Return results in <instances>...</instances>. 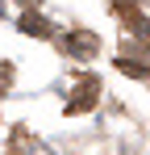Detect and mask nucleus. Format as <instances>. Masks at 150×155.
<instances>
[{"label": "nucleus", "instance_id": "1", "mask_svg": "<svg viewBox=\"0 0 150 155\" xmlns=\"http://www.w3.org/2000/svg\"><path fill=\"white\" fill-rule=\"evenodd\" d=\"M96 97H100V80L96 76H83L79 84H75L71 101H67V113H92V109H96Z\"/></svg>", "mask_w": 150, "mask_h": 155}, {"label": "nucleus", "instance_id": "3", "mask_svg": "<svg viewBox=\"0 0 150 155\" xmlns=\"http://www.w3.org/2000/svg\"><path fill=\"white\" fill-rule=\"evenodd\" d=\"M21 29H25V34H46L50 25L38 17V13H25V17H21Z\"/></svg>", "mask_w": 150, "mask_h": 155}, {"label": "nucleus", "instance_id": "5", "mask_svg": "<svg viewBox=\"0 0 150 155\" xmlns=\"http://www.w3.org/2000/svg\"><path fill=\"white\" fill-rule=\"evenodd\" d=\"M8 84H13V67H8V63H0V92H4Z\"/></svg>", "mask_w": 150, "mask_h": 155}, {"label": "nucleus", "instance_id": "2", "mask_svg": "<svg viewBox=\"0 0 150 155\" xmlns=\"http://www.w3.org/2000/svg\"><path fill=\"white\" fill-rule=\"evenodd\" d=\"M67 51L71 54H96V38L92 34H71L67 38Z\"/></svg>", "mask_w": 150, "mask_h": 155}, {"label": "nucleus", "instance_id": "4", "mask_svg": "<svg viewBox=\"0 0 150 155\" xmlns=\"http://www.w3.org/2000/svg\"><path fill=\"white\" fill-rule=\"evenodd\" d=\"M121 71H129V76H150V67H138V63H129V59H121Z\"/></svg>", "mask_w": 150, "mask_h": 155}]
</instances>
